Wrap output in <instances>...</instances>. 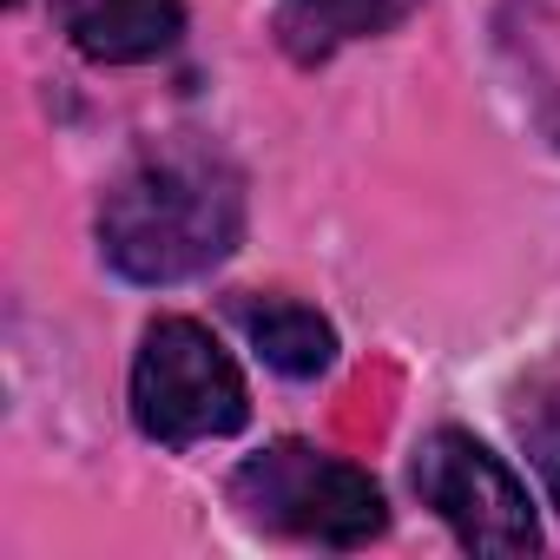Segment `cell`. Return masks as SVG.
Wrapping results in <instances>:
<instances>
[{
    "label": "cell",
    "instance_id": "obj_8",
    "mask_svg": "<svg viewBox=\"0 0 560 560\" xmlns=\"http://www.w3.org/2000/svg\"><path fill=\"white\" fill-rule=\"evenodd\" d=\"M514 429H521V448H527L534 475L547 481V494H553V508H560V396H534V402L514 416Z\"/></svg>",
    "mask_w": 560,
    "mask_h": 560
},
{
    "label": "cell",
    "instance_id": "obj_5",
    "mask_svg": "<svg viewBox=\"0 0 560 560\" xmlns=\"http://www.w3.org/2000/svg\"><path fill=\"white\" fill-rule=\"evenodd\" d=\"M54 21L93 67H145L185 40V0H54Z\"/></svg>",
    "mask_w": 560,
    "mask_h": 560
},
{
    "label": "cell",
    "instance_id": "obj_2",
    "mask_svg": "<svg viewBox=\"0 0 560 560\" xmlns=\"http://www.w3.org/2000/svg\"><path fill=\"white\" fill-rule=\"evenodd\" d=\"M224 494L250 527L284 534V540H311V547H337V553L389 534L383 488L357 462H337L311 442H270L264 455L237 462Z\"/></svg>",
    "mask_w": 560,
    "mask_h": 560
},
{
    "label": "cell",
    "instance_id": "obj_7",
    "mask_svg": "<svg viewBox=\"0 0 560 560\" xmlns=\"http://www.w3.org/2000/svg\"><path fill=\"white\" fill-rule=\"evenodd\" d=\"M231 317L250 337V350L284 383H317L337 363V324L324 311L298 304V298H257V291H244V298H231Z\"/></svg>",
    "mask_w": 560,
    "mask_h": 560
},
{
    "label": "cell",
    "instance_id": "obj_3",
    "mask_svg": "<svg viewBox=\"0 0 560 560\" xmlns=\"http://www.w3.org/2000/svg\"><path fill=\"white\" fill-rule=\"evenodd\" d=\"M132 422L159 448L224 442L250 422V383L198 317H159L132 357Z\"/></svg>",
    "mask_w": 560,
    "mask_h": 560
},
{
    "label": "cell",
    "instance_id": "obj_4",
    "mask_svg": "<svg viewBox=\"0 0 560 560\" xmlns=\"http://www.w3.org/2000/svg\"><path fill=\"white\" fill-rule=\"evenodd\" d=\"M409 481H416L422 508H429L468 553H494V560L540 553V521H534V501H527L521 475H514L488 442H475L468 429H455V422L429 429V435L416 442Z\"/></svg>",
    "mask_w": 560,
    "mask_h": 560
},
{
    "label": "cell",
    "instance_id": "obj_1",
    "mask_svg": "<svg viewBox=\"0 0 560 560\" xmlns=\"http://www.w3.org/2000/svg\"><path fill=\"white\" fill-rule=\"evenodd\" d=\"M244 237V172L205 139L139 152L100 198V257L126 284H191Z\"/></svg>",
    "mask_w": 560,
    "mask_h": 560
},
{
    "label": "cell",
    "instance_id": "obj_6",
    "mask_svg": "<svg viewBox=\"0 0 560 560\" xmlns=\"http://www.w3.org/2000/svg\"><path fill=\"white\" fill-rule=\"evenodd\" d=\"M422 0H277L270 8V40L298 67H324L357 40H376L402 27Z\"/></svg>",
    "mask_w": 560,
    "mask_h": 560
}]
</instances>
